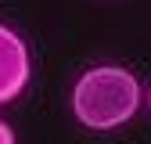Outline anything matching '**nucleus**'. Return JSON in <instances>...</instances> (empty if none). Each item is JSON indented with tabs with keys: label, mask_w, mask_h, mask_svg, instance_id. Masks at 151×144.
Segmentation results:
<instances>
[{
	"label": "nucleus",
	"mask_w": 151,
	"mask_h": 144,
	"mask_svg": "<svg viewBox=\"0 0 151 144\" xmlns=\"http://www.w3.org/2000/svg\"><path fill=\"white\" fill-rule=\"evenodd\" d=\"M68 108L83 130H122L140 108V79L122 65H90L72 83Z\"/></svg>",
	"instance_id": "nucleus-1"
},
{
	"label": "nucleus",
	"mask_w": 151,
	"mask_h": 144,
	"mask_svg": "<svg viewBox=\"0 0 151 144\" xmlns=\"http://www.w3.org/2000/svg\"><path fill=\"white\" fill-rule=\"evenodd\" d=\"M32 79V54L29 43L11 25L0 22V104H11L25 94Z\"/></svg>",
	"instance_id": "nucleus-2"
},
{
	"label": "nucleus",
	"mask_w": 151,
	"mask_h": 144,
	"mask_svg": "<svg viewBox=\"0 0 151 144\" xmlns=\"http://www.w3.org/2000/svg\"><path fill=\"white\" fill-rule=\"evenodd\" d=\"M0 144H18V140H14V130H11V122H4V119H0Z\"/></svg>",
	"instance_id": "nucleus-3"
},
{
	"label": "nucleus",
	"mask_w": 151,
	"mask_h": 144,
	"mask_svg": "<svg viewBox=\"0 0 151 144\" xmlns=\"http://www.w3.org/2000/svg\"><path fill=\"white\" fill-rule=\"evenodd\" d=\"M144 104H147V112H151V83H147V90H144Z\"/></svg>",
	"instance_id": "nucleus-4"
},
{
	"label": "nucleus",
	"mask_w": 151,
	"mask_h": 144,
	"mask_svg": "<svg viewBox=\"0 0 151 144\" xmlns=\"http://www.w3.org/2000/svg\"><path fill=\"white\" fill-rule=\"evenodd\" d=\"M101 4H115V0H101Z\"/></svg>",
	"instance_id": "nucleus-5"
}]
</instances>
